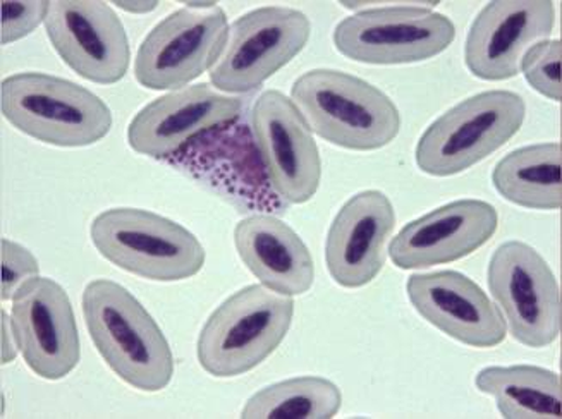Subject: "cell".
<instances>
[{
	"instance_id": "d4e9b609",
	"label": "cell",
	"mask_w": 562,
	"mask_h": 419,
	"mask_svg": "<svg viewBox=\"0 0 562 419\" xmlns=\"http://www.w3.org/2000/svg\"><path fill=\"white\" fill-rule=\"evenodd\" d=\"M50 2L35 0V2H2V45L14 44L24 36L30 35L38 24L45 23Z\"/></svg>"
},
{
	"instance_id": "cb8c5ba5",
	"label": "cell",
	"mask_w": 562,
	"mask_h": 419,
	"mask_svg": "<svg viewBox=\"0 0 562 419\" xmlns=\"http://www.w3.org/2000/svg\"><path fill=\"white\" fill-rule=\"evenodd\" d=\"M41 267L24 246L2 239V301H11L26 282L38 278Z\"/></svg>"
},
{
	"instance_id": "9a60e30c",
	"label": "cell",
	"mask_w": 562,
	"mask_h": 419,
	"mask_svg": "<svg viewBox=\"0 0 562 419\" xmlns=\"http://www.w3.org/2000/svg\"><path fill=\"white\" fill-rule=\"evenodd\" d=\"M499 226V215L482 200H458L409 222L389 246L394 265L430 269L475 253Z\"/></svg>"
},
{
	"instance_id": "8fae6325",
	"label": "cell",
	"mask_w": 562,
	"mask_h": 419,
	"mask_svg": "<svg viewBox=\"0 0 562 419\" xmlns=\"http://www.w3.org/2000/svg\"><path fill=\"white\" fill-rule=\"evenodd\" d=\"M250 124L272 190L291 205L310 202L321 186L322 160L293 100L278 90L263 91L251 107Z\"/></svg>"
},
{
	"instance_id": "ffe728a7",
	"label": "cell",
	"mask_w": 562,
	"mask_h": 419,
	"mask_svg": "<svg viewBox=\"0 0 562 419\" xmlns=\"http://www.w3.org/2000/svg\"><path fill=\"white\" fill-rule=\"evenodd\" d=\"M561 143H537L507 154L492 172L497 193L531 210L562 206Z\"/></svg>"
},
{
	"instance_id": "30bf717a",
	"label": "cell",
	"mask_w": 562,
	"mask_h": 419,
	"mask_svg": "<svg viewBox=\"0 0 562 419\" xmlns=\"http://www.w3.org/2000/svg\"><path fill=\"white\" fill-rule=\"evenodd\" d=\"M312 23L297 9L269 8L246 12L229 26L211 81L222 93H248L266 83L306 47Z\"/></svg>"
},
{
	"instance_id": "484cf974",
	"label": "cell",
	"mask_w": 562,
	"mask_h": 419,
	"mask_svg": "<svg viewBox=\"0 0 562 419\" xmlns=\"http://www.w3.org/2000/svg\"><path fill=\"white\" fill-rule=\"evenodd\" d=\"M117 8L127 12H136V14H145V12L154 11L159 2H115Z\"/></svg>"
},
{
	"instance_id": "7c38bea8",
	"label": "cell",
	"mask_w": 562,
	"mask_h": 419,
	"mask_svg": "<svg viewBox=\"0 0 562 419\" xmlns=\"http://www.w3.org/2000/svg\"><path fill=\"white\" fill-rule=\"evenodd\" d=\"M45 30L60 59L85 80L114 84L126 76L130 41L123 21L108 2L54 0Z\"/></svg>"
},
{
	"instance_id": "d6986e66",
	"label": "cell",
	"mask_w": 562,
	"mask_h": 419,
	"mask_svg": "<svg viewBox=\"0 0 562 419\" xmlns=\"http://www.w3.org/2000/svg\"><path fill=\"white\" fill-rule=\"evenodd\" d=\"M243 263L267 290L300 296L312 290L315 263L303 239L281 218L255 214L234 229Z\"/></svg>"
},
{
	"instance_id": "603a6c76",
	"label": "cell",
	"mask_w": 562,
	"mask_h": 419,
	"mask_svg": "<svg viewBox=\"0 0 562 419\" xmlns=\"http://www.w3.org/2000/svg\"><path fill=\"white\" fill-rule=\"evenodd\" d=\"M561 60V41L539 42L522 56L519 71L540 95L559 103L562 100Z\"/></svg>"
},
{
	"instance_id": "7402d4cb",
	"label": "cell",
	"mask_w": 562,
	"mask_h": 419,
	"mask_svg": "<svg viewBox=\"0 0 562 419\" xmlns=\"http://www.w3.org/2000/svg\"><path fill=\"white\" fill-rule=\"evenodd\" d=\"M342 406V394L322 376H297L261 388L248 399L243 419H330Z\"/></svg>"
},
{
	"instance_id": "8992f818",
	"label": "cell",
	"mask_w": 562,
	"mask_h": 419,
	"mask_svg": "<svg viewBox=\"0 0 562 419\" xmlns=\"http://www.w3.org/2000/svg\"><path fill=\"white\" fill-rule=\"evenodd\" d=\"M527 103L518 93L483 91L463 100L430 124L416 145V166L448 178L499 150L521 129Z\"/></svg>"
},
{
	"instance_id": "5bb4252c",
	"label": "cell",
	"mask_w": 562,
	"mask_h": 419,
	"mask_svg": "<svg viewBox=\"0 0 562 419\" xmlns=\"http://www.w3.org/2000/svg\"><path fill=\"white\" fill-rule=\"evenodd\" d=\"M555 24L551 0H494L473 21L464 60L485 81L512 80L535 44L547 41Z\"/></svg>"
},
{
	"instance_id": "6da1fadb",
	"label": "cell",
	"mask_w": 562,
	"mask_h": 419,
	"mask_svg": "<svg viewBox=\"0 0 562 419\" xmlns=\"http://www.w3.org/2000/svg\"><path fill=\"white\" fill-rule=\"evenodd\" d=\"M83 317L100 356L127 385L159 392L171 384V346L126 287L108 279L91 281L85 287Z\"/></svg>"
},
{
	"instance_id": "5b68a950",
	"label": "cell",
	"mask_w": 562,
	"mask_h": 419,
	"mask_svg": "<svg viewBox=\"0 0 562 419\" xmlns=\"http://www.w3.org/2000/svg\"><path fill=\"white\" fill-rule=\"evenodd\" d=\"M90 236L105 260L148 281H184L205 265L194 234L148 210H105L91 222Z\"/></svg>"
},
{
	"instance_id": "9c48e42d",
	"label": "cell",
	"mask_w": 562,
	"mask_h": 419,
	"mask_svg": "<svg viewBox=\"0 0 562 419\" xmlns=\"http://www.w3.org/2000/svg\"><path fill=\"white\" fill-rule=\"evenodd\" d=\"M488 290L509 332L528 348H547L562 327L561 291L551 267L527 242L507 241L492 254Z\"/></svg>"
},
{
	"instance_id": "2e32d148",
	"label": "cell",
	"mask_w": 562,
	"mask_h": 419,
	"mask_svg": "<svg viewBox=\"0 0 562 419\" xmlns=\"http://www.w3.org/2000/svg\"><path fill=\"white\" fill-rule=\"evenodd\" d=\"M406 291L420 317L461 344L495 348L506 339L507 325L499 306L463 273H415Z\"/></svg>"
},
{
	"instance_id": "4fadbf2b",
	"label": "cell",
	"mask_w": 562,
	"mask_h": 419,
	"mask_svg": "<svg viewBox=\"0 0 562 419\" xmlns=\"http://www.w3.org/2000/svg\"><path fill=\"white\" fill-rule=\"evenodd\" d=\"M11 330L30 370L42 378H64L80 363L71 299L52 279H32L12 297Z\"/></svg>"
},
{
	"instance_id": "ba28073f",
	"label": "cell",
	"mask_w": 562,
	"mask_h": 419,
	"mask_svg": "<svg viewBox=\"0 0 562 419\" xmlns=\"http://www.w3.org/2000/svg\"><path fill=\"white\" fill-rule=\"evenodd\" d=\"M229 38L217 4H187L155 24L139 45L135 76L148 90H181L214 68Z\"/></svg>"
},
{
	"instance_id": "44dd1931",
	"label": "cell",
	"mask_w": 562,
	"mask_h": 419,
	"mask_svg": "<svg viewBox=\"0 0 562 419\" xmlns=\"http://www.w3.org/2000/svg\"><path fill=\"white\" fill-rule=\"evenodd\" d=\"M475 384L494 397L503 418H561L562 380L551 370L530 364L488 366L476 375Z\"/></svg>"
},
{
	"instance_id": "277c9868",
	"label": "cell",
	"mask_w": 562,
	"mask_h": 419,
	"mask_svg": "<svg viewBox=\"0 0 562 419\" xmlns=\"http://www.w3.org/2000/svg\"><path fill=\"white\" fill-rule=\"evenodd\" d=\"M293 317V297L248 285L227 297L203 325L199 363L217 378L251 372L282 344Z\"/></svg>"
},
{
	"instance_id": "7a4b0ae2",
	"label": "cell",
	"mask_w": 562,
	"mask_h": 419,
	"mask_svg": "<svg viewBox=\"0 0 562 419\" xmlns=\"http://www.w3.org/2000/svg\"><path fill=\"white\" fill-rule=\"evenodd\" d=\"M291 100L315 135L346 150H379L400 135L396 103L369 81L348 72H305L294 81Z\"/></svg>"
},
{
	"instance_id": "3957f363",
	"label": "cell",
	"mask_w": 562,
	"mask_h": 419,
	"mask_svg": "<svg viewBox=\"0 0 562 419\" xmlns=\"http://www.w3.org/2000/svg\"><path fill=\"white\" fill-rule=\"evenodd\" d=\"M0 111L24 135L54 147H90L109 135L111 109L80 84L44 72H20L0 84Z\"/></svg>"
},
{
	"instance_id": "52a82bcc",
	"label": "cell",
	"mask_w": 562,
	"mask_h": 419,
	"mask_svg": "<svg viewBox=\"0 0 562 419\" xmlns=\"http://www.w3.org/2000/svg\"><path fill=\"white\" fill-rule=\"evenodd\" d=\"M432 4H387L363 9L334 30L342 56L373 66H397L432 59L451 47L454 23Z\"/></svg>"
},
{
	"instance_id": "e0dca14e",
	"label": "cell",
	"mask_w": 562,
	"mask_h": 419,
	"mask_svg": "<svg viewBox=\"0 0 562 419\" xmlns=\"http://www.w3.org/2000/svg\"><path fill=\"white\" fill-rule=\"evenodd\" d=\"M241 109V100L211 84L184 87L143 107L127 127V143L136 154L162 159L203 131L238 120Z\"/></svg>"
},
{
	"instance_id": "ac0fdd59",
	"label": "cell",
	"mask_w": 562,
	"mask_h": 419,
	"mask_svg": "<svg viewBox=\"0 0 562 419\" xmlns=\"http://www.w3.org/2000/svg\"><path fill=\"white\" fill-rule=\"evenodd\" d=\"M396 226V212L382 191H361L334 218L325 261L330 278L348 290L370 284L385 265V245Z\"/></svg>"
}]
</instances>
